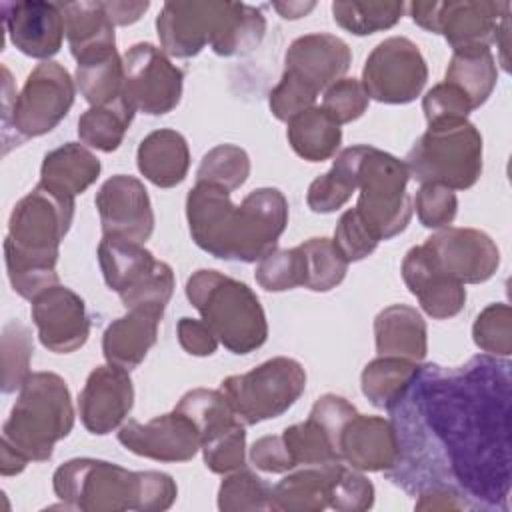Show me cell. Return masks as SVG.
I'll use <instances>...</instances> for the list:
<instances>
[{"label":"cell","instance_id":"1","mask_svg":"<svg viewBox=\"0 0 512 512\" xmlns=\"http://www.w3.org/2000/svg\"><path fill=\"white\" fill-rule=\"evenodd\" d=\"M510 362L490 354L460 366L424 364L388 410L406 492L456 490L470 508L508 510L512 480Z\"/></svg>","mask_w":512,"mask_h":512},{"label":"cell","instance_id":"2","mask_svg":"<svg viewBox=\"0 0 512 512\" xmlns=\"http://www.w3.org/2000/svg\"><path fill=\"white\" fill-rule=\"evenodd\" d=\"M186 220L194 244L210 256L256 262L284 234L288 200L278 188H258L236 206L226 188L196 182L186 196Z\"/></svg>","mask_w":512,"mask_h":512},{"label":"cell","instance_id":"3","mask_svg":"<svg viewBox=\"0 0 512 512\" xmlns=\"http://www.w3.org/2000/svg\"><path fill=\"white\" fill-rule=\"evenodd\" d=\"M74 200L38 186L16 202L4 240V262L16 294L34 300L58 284V248L74 220Z\"/></svg>","mask_w":512,"mask_h":512},{"label":"cell","instance_id":"4","mask_svg":"<svg viewBox=\"0 0 512 512\" xmlns=\"http://www.w3.org/2000/svg\"><path fill=\"white\" fill-rule=\"evenodd\" d=\"M52 488L66 508L82 512H158L168 510L178 496L166 472H132L96 458H72L58 466Z\"/></svg>","mask_w":512,"mask_h":512},{"label":"cell","instance_id":"5","mask_svg":"<svg viewBox=\"0 0 512 512\" xmlns=\"http://www.w3.org/2000/svg\"><path fill=\"white\" fill-rule=\"evenodd\" d=\"M72 426L74 408L64 378L54 372H32L2 426V448L28 462H46L54 444L66 438Z\"/></svg>","mask_w":512,"mask_h":512},{"label":"cell","instance_id":"6","mask_svg":"<svg viewBox=\"0 0 512 512\" xmlns=\"http://www.w3.org/2000/svg\"><path fill=\"white\" fill-rule=\"evenodd\" d=\"M186 298L232 354H250L266 342V314L248 284L202 268L188 278Z\"/></svg>","mask_w":512,"mask_h":512},{"label":"cell","instance_id":"7","mask_svg":"<svg viewBox=\"0 0 512 512\" xmlns=\"http://www.w3.org/2000/svg\"><path fill=\"white\" fill-rule=\"evenodd\" d=\"M2 142L4 154L28 138L54 130L74 104V80L68 70L52 60L40 62L26 78L20 94H12L10 70L2 68Z\"/></svg>","mask_w":512,"mask_h":512},{"label":"cell","instance_id":"8","mask_svg":"<svg viewBox=\"0 0 512 512\" xmlns=\"http://www.w3.org/2000/svg\"><path fill=\"white\" fill-rule=\"evenodd\" d=\"M404 164L420 184L466 190L482 174V136L468 118L432 122L408 150Z\"/></svg>","mask_w":512,"mask_h":512},{"label":"cell","instance_id":"9","mask_svg":"<svg viewBox=\"0 0 512 512\" xmlns=\"http://www.w3.org/2000/svg\"><path fill=\"white\" fill-rule=\"evenodd\" d=\"M408 180L402 160L374 146L356 144V190L360 192L354 208L378 240H390L410 224Z\"/></svg>","mask_w":512,"mask_h":512},{"label":"cell","instance_id":"10","mask_svg":"<svg viewBox=\"0 0 512 512\" xmlns=\"http://www.w3.org/2000/svg\"><path fill=\"white\" fill-rule=\"evenodd\" d=\"M304 388L306 370L288 356L270 358L250 372L224 378L220 384V392L244 426L282 416L302 396Z\"/></svg>","mask_w":512,"mask_h":512},{"label":"cell","instance_id":"11","mask_svg":"<svg viewBox=\"0 0 512 512\" xmlns=\"http://www.w3.org/2000/svg\"><path fill=\"white\" fill-rule=\"evenodd\" d=\"M98 264L104 282L120 296L128 308L152 304L166 308L174 292V272L170 264L156 260L142 244L104 236L98 244Z\"/></svg>","mask_w":512,"mask_h":512},{"label":"cell","instance_id":"12","mask_svg":"<svg viewBox=\"0 0 512 512\" xmlns=\"http://www.w3.org/2000/svg\"><path fill=\"white\" fill-rule=\"evenodd\" d=\"M408 8L420 28L442 34L452 50L474 46L490 48L510 16V2L486 0L412 2Z\"/></svg>","mask_w":512,"mask_h":512},{"label":"cell","instance_id":"13","mask_svg":"<svg viewBox=\"0 0 512 512\" xmlns=\"http://www.w3.org/2000/svg\"><path fill=\"white\" fill-rule=\"evenodd\" d=\"M122 64V94L136 112L162 116L180 104L184 72L170 62L162 48L150 42H138L126 50Z\"/></svg>","mask_w":512,"mask_h":512},{"label":"cell","instance_id":"14","mask_svg":"<svg viewBox=\"0 0 512 512\" xmlns=\"http://www.w3.org/2000/svg\"><path fill=\"white\" fill-rule=\"evenodd\" d=\"M426 80L428 66L418 46L404 36H392L368 54L360 82L376 102L408 104L420 96Z\"/></svg>","mask_w":512,"mask_h":512},{"label":"cell","instance_id":"15","mask_svg":"<svg viewBox=\"0 0 512 512\" xmlns=\"http://www.w3.org/2000/svg\"><path fill=\"white\" fill-rule=\"evenodd\" d=\"M436 266L460 284H480L500 266L496 242L476 228H442L424 242Z\"/></svg>","mask_w":512,"mask_h":512},{"label":"cell","instance_id":"16","mask_svg":"<svg viewBox=\"0 0 512 512\" xmlns=\"http://www.w3.org/2000/svg\"><path fill=\"white\" fill-rule=\"evenodd\" d=\"M118 442L132 454L158 462H188L202 448L196 424L176 408L146 424L124 422Z\"/></svg>","mask_w":512,"mask_h":512},{"label":"cell","instance_id":"17","mask_svg":"<svg viewBox=\"0 0 512 512\" xmlns=\"http://www.w3.org/2000/svg\"><path fill=\"white\" fill-rule=\"evenodd\" d=\"M102 234L144 244L154 230V210L144 184L128 174L108 178L94 198Z\"/></svg>","mask_w":512,"mask_h":512},{"label":"cell","instance_id":"18","mask_svg":"<svg viewBox=\"0 0 512 512\" xmlns=\"http://www.w3.org/2000/svg\"><path fill=\"white\" fill-rule=\"evenodd\" d=\"M32 320L44 348L70 354L82 348L90 336V320L84 300L66 286H50L32 300Z\"/></svg>","mask_w":512,"mask_h":512},{"label":"cell","instance_id":"19","mask_svg":"<svg viewBox=\"0 0 512 512\" xmlns=\"http://www.w3.org/2000/svg\"><path fill=\"white\" fill-rule=\"evenodd\" d=\"M134 404V386L128 370L104 364L96 366L78 394V412L90 434L104 436L122 426Z\"/></svg>","mask_w":512,"mask_h":512},{"label":"cell","instance_id":"20","mask_svg":"<svg viewBox=\"0 0 512 512\" xmlns=\"http://www.w3.org/2000/svg\"><path fill=\"white\" fill-rule=\"evenodd\" d=\"M350 62L352 52L342 38L314 32L296 38L288 46L284 56V74L314 94H320L348 72Z\"/></svg>","mask_w":512,"mask_h":512},{"label":"cell","instance_id":"21","mask_svg":"<svg viewBox=\"0 0 512 512\" xmlns=\"http://www.w3.org/2000/svg\"><path fill=\"white\" fill-rule=\"evenodd\" d=\"M0 10L6 32L22 54L46 62L60 50L66 32L64 14L58 2H2Z\"/></svg>","mask_w":512,"mask_h":512},{"label":"cell","instance_id":"22","mask_svg":"<svg viewBox=\"0 0 512 512\" xmlns=\"http://www.w3.org/2000/svg\"><path fill=\"white\" fill-rule=\"evenodd\" d=\"M340 462L360 472H388L398 460V438L390 420L354 414L338 432Z\"/></svg>","mask_w":512,"mask_h":512},{"label":"cell","instance_id":"23","mask_svg":"<svg viewBox=\"0 0 512 512\" xmlns=\"http://www.w3.org/2000/svg\"><path fill=\"white\" fill-rule=\"evenodd\" d=\"M224 2H166L156 18L160 46L168 56H196L216 30Z\"/></svg>","mask_w":512,"mask_h":512},{"label":"cell","instance_id":"24","mask_svg":"<svg viewBox=\"0 0 512 512\" xmlns=\"http://www.w3.org/2000/svg\"><path fill=\"white\" fill-rule=\"evenodd\" d=\"M402 278L408 290L418 298L422 310L436 318L446 320L456 316L466 302L464 284L444 274L424 244L412 246L402 260Z\"/></svg>","mask_w":512,"mask_h":512},{"label":"cell","instance_id":"25","mask_svg":"<svg viewBox=\"0 0 512 512\" xmlns=\"http://www.w3.org/2000/svg\"><path fill=\"white\" fill-rule=\"evenodd\" d=\"M162 316V306L142 304L128 308L124 316L110 322L102 336V352L106 362L128 372L142 364L148 350L156 344Z\"/></svg>","mask_w":512,"mask_h":512},{"label":"cell","instance_id":"26","mask_svg":"<svg viewBox=\"0 0 512 512\" xmlns=\"http://www.w3.org/2000/svg\"><path fill=\"white\" fill-rule=\"evenodd\" d=\"M374 340L380 356L422 362L428 352V332L422 314L408 304H392L374 318Z\"/></svg>","mask_w":512,"mask_h":512},{"label":"cell","instance_id":"27","mask_svg":"<svg viewBox=\"0 0 512 512\" xmlns=\"http://www.w3.org/2000/svg\"><path fill=\"white\" fill-rule=\"evenodd\" d=\"M136 164L140 174L154 186L174 188L184 182L190 168L188 142L172 128L154 130L140 142Z\"/></svg>","mask_w":512,"mask_h":512},{"label":"cell","instance_id":"28","mask_svg":"<svg viewBox=\"0 0 512 512\" xmlns=\"http://www.w3.org/2000/svg\"><path fill=\"white\" fill-rule=\"evenodd\" d=\"M100 160L82 144L66 142L50 150L40 166V184L72 198L90 188L100 176Z\"/></svg>","mask_w":512,"mask_h":512},{"label":"cell","instance_id":"29","mask_svg":"<svg viewBox=\"0 0 512 512\" xmlns=\"http://www.w3.org/2000/svg\"><path fill=\"white\" fill-rule=\"evenodd\" d=\"M344 462L322 466H304L302 470L284 476L272 486V510L286 512H320L328 506L334 476Z\"/></svg>","mask_w":512,"mask_h":512},{"label":"cell","instance_id":"30","mask_svg":"<svg viewBox=\"0 0 512 512\" xmlns=\"http://www.w3.org/2000/svg\"><path fill=\"white\" fill-rule=\"evenodd\" d=\"M60 8L66 40L76 60L92 52L116 48L114 24L104 10V2H60Z\"/></svg>","mask_w":512,"mask_h":512},{"label":"cell","instance_id":"31","mask_svg":"<svg viewBox=\"0 0 512 512\" xmlns=\"http://www.w3.org/2000/svg\"><path fill=\"white\" fill-rule=\"evenodd\" d=\"M266 20L262 12L244 2H224L210 48L218 56H244L264 38Z\"/></svg>","mask_w":512,"mask_h":512},{"label":"cell","instance_id":"32","mask_svg":"<svg viewBox=\"0 0 512 512\" xmlns=\"http://www.w3.org/2000/svg\"><path fill=\"white\" fill-rule=\"evenodd\" d=\"M286 136L292 150L308 162L332 158L342 142L340 124L322 106H312L290 118Z\"/></svg>","mask_w":512,"mask_h":512},{"label":"cell","instance_id":"33","mask_svg":"<svg viewBox=\"0 0 512 512\" xmlns=\"http://www.w3.org/2000/svg\"><path fill=\"white\" fill-rule=\"evenodd\" d=\"M498 80L496 60L486 46L458 48L446 68L444 82L466 94L472 108H480L492 94Z\"/></svg>","mask_w":512,"mask_h":512},{"label":"cell","instance_id":"34","mask_svg":"<svg viewBox=\"0 0 512 512\" xmlns=\"http://www.w3.org/2000/svg\"><path fill=\"white\" fill-rule=\"evenodd\" d=\"M134 108L126 100L124 94L114 98L112 102L90 106L78 118V136L82 144L100 150V152H114L132 124Z\"/></svg>","mask_w":512,"mask_h":512},{"label":"cell","instance_id":"35","mask_svg":"<svg viewBox=\"0 0 512 512\" xmlns=\"http://www.w3.org/2000/svg\"><path fill=\"white\" fill-rule=\"evenodd\" d=\"M76 62V86L88 104L100 106L122 94L124 64L116 48L92 52Z\"/></svg>","mask_w":512,"mask_h":512},{"label":"cell","instance_id":"36","mask_svg":"<svg viewBox=\"0 0 512 512\" xmlns=\"http://www.w3.org/2000/svg\"><path fill=\"white\" fill-rule=\"evenodd\" d=\"M418 368V362L406 358L378 356L370 360L362 370V394L370 400L372 406L390 410L402 398Z\"/></svg>","mask_w":512,"mask_h":512},{"label":"cell","instance_id":"37","mask_svg":"<svg viewBox=\"0 0 512 512\" xmlns=\"http://www.w3.org/2000/svg\"><path fill=\"white\" fill-rule=\"evenodd\" d=\"M356 188V146H348L336 156L332 168L308 186V208L316 214H330L342 208Z\"/></svg>","mask_w":512,"mask_h":512},{"label":"cell","instance_id":"38","mask_svg":"<svg viewBox=\"0 0 512 512\" xmlns=\"http://www.w3.org/2000/svg\"><path fill=\"white\" fill-rule=\"evenodd\" d=\"M176 410L184 412L196 424L202 444L222 434L224 430L242 424L220 390L194 388L180 398Z\"/></svg>","mask_w":512,"mask_h":512},{"label":"cell","instance_id":"39","mask_svg":"<svg viewBox=\"0 0 512 512\" xmlns=\"http://www.w3.org/2000/svg\"><path fill=\"white\" fill-rule=\"evenodd\" d=\"M404 12V2H334V22L356 34L366 36L380 30L392 28Z\"/></svg>","mask_w":512,"mask_h":512},{"label":"cell","instance_id":"40","mask_svg":"<svg viewBox=\"0 0 512 512\" xmlns=\"http://www.w3.org/2000/svg\"><path fill=\"white\" fill-rule=\"evenodd\" d=\"M306 262V284L304 288L312 292H328L336 288L346 272L348 260L340 254L334 240L330 238H310L300 244Z\"/></svg>","mask_w":512,"mask_h":512},{"label":"cell","instance_id":"41","mask_svg":"<svg viewBox=\"0 0 512 512\" xmlns=\"http://www.w3.org/2000/svg\"><path fill=\"white\" fill-rule=\"evenodd\" d=\"M250 176V158L236 144H218L204 154L196 170V182L214 184L228 192L240 188Z\"/></svg>","mask_w":512,"mask_h":512},{"label":"cell","instance_id":"42","mask_svg":"<svg viewBox=\"0 0 512 512\" xmlns=\"http://www.w3.org/2000/svg\"><path fill=\"white\" fill-rule=\"evenodd\" d=\"M34 354V342L30 330L12 320L2 330V392L12 394L22 388L30 372V360Z\"/></svg>","mask_w":512,"mask_h":512},{"label":"cell","instance_id":"43","mask_svg":"<svg viewBox=\"0 0 512 512\" xmlns=\"http://www.w3.org/2000/svg\"><path fill=\"white\" fill-rule=\"evenodd\" d=\"M256 282L268 292H284L306 284V262L300 246L274 248L256 264Z\"/></svg>","mask_w":512,"mask_h":512},{"label":"cell","instance_id":"44","mask_svg":"<svg viewBox=\"0 0 512 512\" xmlns=\"http://www.w3.org/2000/svg\"><path fill=\"white\" fill-rule=\"evenodd\" d=\"M282 440L288 454L296 466H322L330 462H340L328 434L310 416L306 422L288 426L282 432Z\"/></svg>","mask_w":512,"mask_h":512},{"label":"cell","instance_id":"45","mask_svg":"<svg viewBox=\"0 0 512 512\" xmlns=\"http://www.w3.org/2000/svg\"><path fill=\"white\" fill-rule=\"evenodd\" d=\"M272 488L250 470H234L218 488V508L222 512L272 510Z\"/></svg>","mask_w":512,"mask_h":512},{"label":"cell","instance_id":"46","mask_svg":"<svg viewBox=\"0 0 512 512\" xmlns=\"http://www.w3.org/2000/svg\"><path fill=\"white\" fill-rule=\"evenodd\" d=\"M474 344L490 356L508 358L512 354V310L504 302L486 306L472 326Z\"/></svg>","mask_w":512,"mask_h":512},{"label":"cell","instance_id":"47","mask_svg":"<svg viewBox=\"0 0 512 512\" xmlns=\"http://www.w3.org/2000/svg\"><path fill=\"white\" fill-rule=\"evenodd\" d=\"M204 464L214 474H228L246 464V430L236 424L202 444Z\"/></svg>","mask_w":512,"mask_h":512},{"label":"cell","instance_id":"48","mask_svg":"<svg viewBox=\"0 0 512 512\" xmlns=\"http://www.w3.org/2000/svg\"><path fill=\"white\" fill-rule=\"evenodd\" d=\"M372 504H374L372 482L364 474H360V470L346 468L344 464H340L332 482L328 506L340 512H362L372 508Z\"/></svg>","mask_w":512,"mask_h":512},{"label":"cell","instance_id":"49","mask_svg":"<svg viewBox=\"0 0 512 512\" xmlns=\"http://www.w3.org/2000/svg\"><path fill=\"white\" fill-rule=\"evenodd\" d=\"M370 104V96L356 78H340L324 90L322 108L338 122L348 124L358 120Z\"/></svg>","mask_w":512,"mask_h":512},{"label":"cell","instance_id":"50","mask_svg":"<svg viewBox=\"0 0 512 512\" xmlns=\"http://www.w3.org/2000/svg\"><path fill=\"white\" fill-rule=\"evenodd\" d=\"M416 214L422 226L432 230L448 228L458 212L454 190L440 184H422L416 192Z\"/></svg>","mask_w":512,"mask_h":512},{"label":"cell","instance_id":"51","mask_svg":"<svg viewBox=\"0 0 512 512\" xmlns=\"http://www.w3.org/2000/svg\"><path fill=\"white\" fill-rule=\"evenodd\" d=\"M376 234L366 226L356 208L346 210L334 230V244L348 262H358L370 256L378 246Z\"/></svg>","mask_w":512,"mask_h":512},{"label":"cell","instance_id":"52","mask_svg":"<svg viewBox=\"0 0 512 512\" xmlns=\"http://www.w3.org/2000/svg\"><path fill=\"white\" fill-rule=\"evenodd\" d=\"M422 110H424L426 122L432 124L440 120L468 118V114L474 108L462 90H458L448 82H440L426 92L422 100Z\"/></svg>","mask_w":512,"mask_h":512},{"label":"cell","instance_id":"53","mask_svg":"<svg viewBox=\"0 0 512 512\" xmlns=\"http://www.w3.org/2000/svg\"><path fill=\"white\" fill-rule=\"evenodd\" d=\"M252 464L270 474H282L294 468V462L288 454V448L280 436H262L250 448Z\"/></svg>","mask_w":512,"mask_h":512},{"label":"cell","instance_id":"54","mask_svg":"<svg viewBox=\"0 0 512 512\" xmlns=\"http://www.w3.org/2000/svg\"><path fill=\"white\" fill-rule=\"evenodd\" d=\"M176 334H178L180 346L192 356H212L220 342L214 330L204 320H196L188 316L178 320Z\"/></svg>","mask_w":512,"mask_h":512},{"label":"cell","instance_id":"55","mask_svg":"<svg viewBox=\"0 0 512 512\" xmlns=\"http://www.w3.org/2000/svg\"><path fill=\"white\" fill-rule=\"evenodd\" d=\"M148 2H104V10L114 26L134 24L146 10Z\"/></svg>","mask_w":512,"mask_h":512},{"label":"cell","instance_id":"56","mask_svg":"<svg viewBox=\"0 0 512 512\" xmlns=\"http://www.w3.org/2000/svg\"><path fill=\"white\" fill-rule=\"evenodd\" d=\"M282 18H300V16H306L312 8H314V2H276L272 4Z\"/></svg>","mask_w":512,"mask_h":512}]
</instances>
